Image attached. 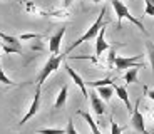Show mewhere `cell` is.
<instances>
[{"mask_svg":"<svg viewBox=\"0 0 154 134\" xmlns=\"http://www.w3.org/2000/svg\"><path fill=\"white\" fill-rule=\"evenodd\" d=\"M106 7L102 8V10H100V14H99V17H97V20L96 22L92 23V25L89 27V30L85 32L84 35H81V37L77 39L75 42L72 44V45L69 47V49H67V52H70V50H74L75 49L77 45H81V44H84V42H87V40H92V39H96L97 37V34H99L100 32V29H102V27L106 25V22H104V17H106Z\"/></svg>","mask_w":154,"mask_h":134,"instance_id":"cell-1","label":"cell"},{"mask_svg":"<svg viewBox=\"0 0 154 134\" xmlns=\"http://www.w3.org/2000/svg\"><path fill=\"white\" fill-rule=\"evenodd\" d=\"M111 4H112V7H114V10H116V15H117V29H121V22H122V19H127L129 22H132L134 25H137V29L143 32V34L147 35V30H146V27H144V23L141 22L139 19L132 17L131 12H129V8H127L121 0H112Z\"/></svg>","mask_w":154,"mask_h":134,"instance_id":"cell-2","label":"cell"},{"mask_svg":"<svg viewBox=\"0 0 154 134\" xmlns=\"http://www.w3.org/2000/svg\"><path fill=\"white\" fill-rule=\"evenodd\" d=\"M60 62H64V55H62V54H54V55H50L49 61L45 62V65L42 67V70H40V74H38V77H37V86L38 87L49 79V76H52V74L59 69Z\"/></svg>","mask_w":154,"mask_h":134,"instance_id":"cell-3","label":"cell"},{"mask_svg":"<svg viewBox=\"0 0 154 134\" xmlns=\"http://www.w3.org/2000/svg\"><path fill=\"white\" fill-rule=\"evenodd\" d=\"M141 59H143V55H132V57H121V55H117L116 57V62H114V67L117 70H126V69H131V67H144V64L141 62Z\"/></svg>","mask_w":154,"mask_h":134,"instance_id":"cell-4","label":"cell"},{"mask_svg":"<svg viewBox=\"0 0 154 134\" xmlns=\"http://www.w3.org/2000/svg\"><path fill=\"white\" fill-rule=\"evenodd\" d=\"M131 126L134 127L137 132H143V134H149L146 129V123H144V117L139 111V101L136 102V106L132 107V112H131Z\"/></svg>","mask_w":154,"mask_h":134,"instance_id":"cell-5","label":"cell"},{"mask_svg":"<svg viewBox=\"0 0 154 134\" xmlns=\"http://www.w3.org/2000/svg\"><path fill=\"white\" fill-rule=\"evenodd\" d=\"M64 67L67 69V74H69V76H70V79L74 80V84H75L77 87L81 89V92H82V96H84V99H89V92H87V82H84V79H82V77L79 76V74H77L75 70H74V69L70 67L69 64H67L66 61H64Z\"/></svg>","mask_w":154,"mask_h":134,"instance_id":"cell-6","label":"cell"},{"mask_svg":"<svg viewBox=\"0 0 154 134\" xmlns=\"http://www.w3.org/2000/svg\"><path fill=\"white\" fill-rule=\"evenodd\" d=\"M38 109H40V87L37 86V91H35V97H34V101H32V104H30V107H29V111L25 112V116H23L22 119H20V126H23V124L27 123L29 119H32L35 114L38 112Z\"/></svg>","mask_w":154,"mask_h":134,"instance_id":"cell-7","label":"cell"},{"mask_svg":"<svg viewBox=\"0 0 154 134\" xmlns=\"http://www.w3.org/2000/svg\"><path fill=\"white\" fill-rule=\"evenodd\" d=\"M64 35H66V27H60L55 34L50 35V39H49V52L60 54V44H62Z\"/></svg>","mask_w":154,"mask_h":134,"instance_id":"cell-8","label":"cell"},{"mask_svg":"<svg viewBox=\"0 0 154 134\" xmlns=\"http://www.w3.org/2000/svg\"><path fill=\"white\" fill-rule=\"evenodd\" d=\"M89 99H91L92 111L96 112L97 116L104 114V112H106V106H104V102H102V99H100V96L97 94V92H91V94H89Z\"/></svg>","mask_w":154,"mask_h":134,"instance_id":"cell-9","label":"cell"},{"mask_svg":"<svg viewBox=\"0 0 154 134\" xmlns=\"http://www.w3.org/2000/svg\"><path fill=\"white\" fill-rule=\"evenodd\" d=\"M104 35H106V25L100 29V32L97 34V37H96V55H97V57H99V55H102V52H104V50L109 49V44L106 42Z\"/></svg>","mask_w":154,"mask_h":134,"instance_id":"cell-10","label":"cell"},{"mask_svg":"<svg viewBox=\"0 0 154 134\" xmlns=\"http://www.w3.org/2000/svg\"><path fill=\"white\" fill-rule=\"evenodd\" d=\"M114 91H116V96L126 104L127 111L132 112V104H131V101H129V92H127V89L124 87V86H114Z\"/></svg>","mask_w":154,"mask_h":134,"instance_id":"cell-11","label":"cell"},{"mask_svg":"<svg viewBox=\"0 0 154 134\" xmlns=\"http://www.w3.org/2000/svg\"><path fill=\"white\" fill-rule=\"evenodd\" d=\"M67 94H69V86H62V89L59 91L57 99L54 102V109H62L67 102Z\"/></svg>","mask_w":154,"mask_h":134,"instance_id":"cell-12","label":"cell"},{"mask_svg":"<svg viewBox=\"0 0 154 134\" xmlns=\"http://www.w3.org/2000/svg\"><path fill=\"white\" fill-rule=\"evenodd\" d=\"M114 84L111 86H100V87H97V94L100 96V99L102 101H111V97L114 96Z\"/></svg>","mask_w":154,"mask_h":134,"instance_id":"cell-13","label":"cell"},{"mask_svg":"<svg viewBox=\"0 0 154 134\" xmlns=\"http://www.w3.org/2000/svg\"><path fill=\"white\" fill-rule=\"evenodd\" d=\"M0 39L4 40V44H7V45H12V47H17V49L22 50V40H20L19 37H14V35H8V34H4V32H0Z\"/></svg>","mask_w":154,"mask_h":134,"instance_id":"cell-14","label":"cell"},{"mask_svg":"<svg viewBox=\"0 0 154 134\" xmlns=\"http://www.w3.org/2000/svg\"><path fill=\"white\" fill-rule=\"evenodd\" d=\"M139 69H143V67H131V69H127V72L124 74V80H126V84H134L137 82V72Z\"/></svg>","mask_w":154,"mask_h":134,"instance_id":"cell-15","label":"cell"},{"mask_svg":"<svg viewBox=\"0 0 154 134\" xmlns=\"http://www.w3.org/2000/svg\"><path fill=\"white\" fill-rule=\"evenodd\" d=\"M77 114H79V116H82V117H84V121H85V123L89 124V127H91V131H92V134H102V132H100V131H99V127H97V124L94 123V119L91 117V114H89V112L79 111V112H77Z\"/></svg>","mask_w":154,"mask_h":134,"instance_id":"cell-16","label":"cell"},{"mask_svg":"<svg viewBox=\"0 0 154 134\" xmlns=\"http://www.w3.org/2000/svg\"><path fill=\"white\" fill-rule=\"evenodd\" d=\"M111 84H114L111 77H106V79H100V80H92V82H87V86H91V87H96V89L100 87V86H111Z\"/></svg>","mask_w":154,"mask_h":134,"instance_id":"cell-17","label":"cell"},{"mask_svg":"<svg viewBox=\"0 0 154 134\" xmlns=\"http://www.w3.org/2000/svg\"><path fill=\"white\" fill-rule=\"evenodd\" d=\"M146 49H147V57H149L151 69H152V74H154V44L152 42H146Z\"/></svg>","mask_w":154,"mask_h":134,"instance_id":"cell-18","label":"cell"},{"mask_svg":"<svg viewBox=\"0 0 154 134\" xmlns=\"http://www.w3.org/2000/svg\"><path fill=\"white\" fill-rule=\"evenodd\" d=\"M0 84H5V86H19L17 82H14V80H12L10 77H8L7 74L4 72L2 65H0Z\"/></svg>","mask_w":154,"mask_h":134,"instance_id":"cell-19","label":"cell"},{"mask_svg":"<svg viewBox=\"0 0 154 134\" xmlns=\"http://www.w3.org/2000/svg\"><path fill=\"white\" fill-rule=\"evenodd\" d=\"M19 39L22 40V42H23V40H34V39H35V40H42L44 35L42 34H22Z\"/></svg>","mask_w":154,"mask_h":134,"instance_id":"cell-20","label":"cell"},{"mask_svg":"<svg viewBox=\"0 0 154 134\" xmlns=\"http://www.w3.org/2000/svg\"><path fill=\"white\" fill-rule=\"evenodd\" d=\"M37 134H66V129H54V127H49V129H37Z\"/></svg>","mask_w":154,"mask_h":134,"instance_id":"cell-21","label":"cell"},{"mask_svg":"<svg viewBox=\"0 0 154 134\" xmlns=\"http://www.w3.org/2000/svg\"><path fill=\"white\" fill-rule=\"evenodd\" d=\"M122 131H124L122 127H121L119 124L111 117V134H122Z\"/></svg>","mask_w":154,"mask_h":134,"instance_id":"cell-22","label":"cell"},{"mask_svg":"<svg viewBox=\"0 0 154 134\" xmlns=\"http://www.w3.org/2000/svg\"><path fill=\"white\" fill-rule=\"evenodd\" d=\"M116 57H117V54H116V47H111V50H109V57H107V65H109V67L114 65Z\"/></svg>","mask_w":154,"mask_h":134,"instance_id":"cell-23","label":"cell"},{"mask_svg":"<svg viewBox=\"0 0 154 134\" xmlns=\"http://www.w3.org/2000/svg\"><path fill=\"white\" fill-rule=\"evenodd\" d=\"M66 134H79V132H77V129H75V126H74V121H72V119H69V121H67Z\"/></svg>","mask_w":154,"mask_h":134,"instance_id":"cell-24","label":"cell"},{"mask_svg":"<svg viewBox=\"0 0 154 134\" xmlns=\"http://www.w3.org/2000/svg\"><path fill=\"white\" fill-rule=\"evenodd\" d=\"M74 0H64V8H67V7H70V4H72Z\"/></svg>","mask_w":154,"mask_h":134,"instance_id":"cell-25","label":"cell"},{"mask_svg":"<svg viewBox=\"0 0 154 134\" xmlns=\"http://www.w3.org/2000/svg\"><path fill=\"white\" fill-rule=\"evenodd\" d=\"M147 96H149V97H151V99H152V101H154V91H147Z\"/></svg>","mask_w":154,"mask_h":134,"instance_id":"cell-26","label":"cell"},{"mask_svg":"<svg viewBox=\"0 0 154 134\" xmlns=\"http://www.w3.org/2000/svg\"><path fill=\"white\" fill-rule=\"evenodd\" d=\"M146 5H152L154 7V0H146Z\"/></svg>","mask_w":154,"mask_h":134,"instance_id":"cell-27","label":"cell"},{"mask_svg":"<svg viewBox=\"0 0 154 134\" xmlns=\"http://www.w3.org/2000/svg\"><path fill=\"white\" fill-rule=\"evenodd\" d=\"M91 2H94V4H99V2H104V0H91Z\"/></svg>","mask_w":154,"mask_h":134,"instance_id":"cell-28","label":"cell"},{"mask_svg":"<svg viewBox=\"0 0 154 134\" xmlns=\"http://www.w3.org/2000/svg\"><path fill=\"white\" fill-rule=\"evenodd\" d=\"M0 55H2V45H0ZM0 65H2V64H0Z\"/></svg>","mask_w":154,"mask_h":134,"instance_id":"cell-29","label":"cell"}]
</instances>
